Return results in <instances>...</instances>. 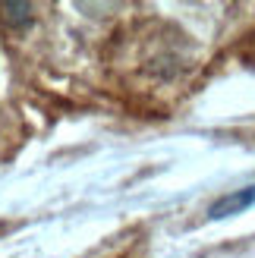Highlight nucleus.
I'll use <instances>...</instances> for the list:
<instances>
[{
    "label": "nucleus",
    "mask_w": 255,
    "mask_h": 258,
    "mask_svg": "<svg viewBox=\"0 0 255 258\" xmlns=\"http://www.w3.org/2000/svg\"><path fill=\"white\" fill-rule=\"evenodd\" d=\"M0 16L7 19V25H29L35 19V7L32 4H0Z\"/></svg>",
    "instance_id": "nucleus-2"
},
{
    "label": "nucleus",
    "mask_w": 255,
    "mask_h": 258,
    "mask_svg": "<svg viewBox=\"0 0 255 258\" xmlns=\"http://www.w3.org/2000/svg\"><path fill=\"white\" fill-rule=\"evenodd\" d=\"M252 205H255V186L239 189V192H230V196L218 199V202L208 208V217H211V221H227V217H236V214L249 211Z\"/></svg>",
    "instance_id": "nucleus-1"
}]
</instances>
